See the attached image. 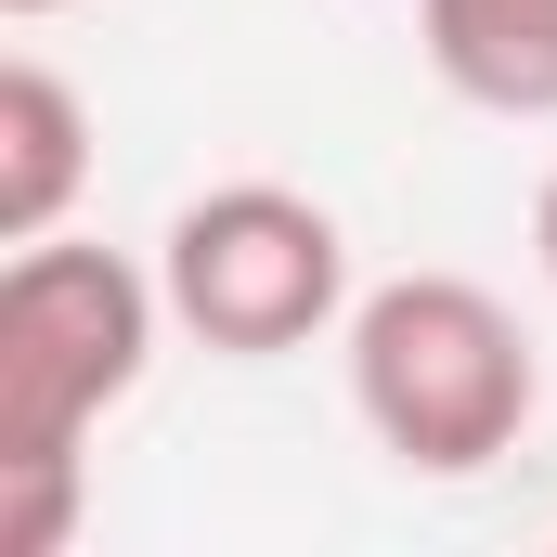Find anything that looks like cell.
I'll use <instances>...</instances> for the list:
<instances>
[{
	"mask_svg": "<svg viewBox=\"0 0 557 557\" xmlns=\"http://www.w3.org/2000/svg\"><path fill=\"white\" fill-rule=\"evenodd\" d=\"M156 285H169V324L195 350L273 363V350H311L324 324H350V234L298 182H208L169 221Z\"/></svg>",
	"mask_w": 557,
	"mask_h": 557,
	"instance_id": "cell-3",
	"label": "cell"
},
{
	"mask_svg": "<svg viewBox=\"0 0 557 557\" xmlns=\"http://www.w3.org/2000/svg\"><path fill=\"white\" fill-rule=\"evenodd\" d=\"M169 285L117 247H13L0 260V467H78L156 363Z\"/></svg>",
	"mask_w": 557,
	"mask_h": 557,
	"instance_id": "cell-2",
	"label": "cell"
},
{
	"mask_svg": "<svg viewBox=\"0 0 557 557\" xmlns=\"http://www.w3.org/2000/svg\"><path fill=\"white\" fill-rule=\"evenodd\" d=\"M0 13H26V26H39V13H65V0H0Z\"/></svg>",
	"mask_w": 557,
	"mask_h": 557,
	"instance_id": "cell-7",
	"label": "cell"
},
{
	"mask_svg": "<svg viewBox=\"0 0 557 557\" xmlns=\"http://www.w3.org/2000/svg\"><path fill=\"white\" fill-rule=\"evenodd\" d=\"M78 182H91V104H78V78L39 65V52H13L0 65V247L65 234Z\"/></svg>",
	"mask_w": 557,
	"mask_h": 557,
	"instance_id": "cell-4",
	"label": "cell"
},
{
	"mask_svg": "<svg viewBox=\"0 0 557 557\" xmlns=\"http://www.w3.org/2000/svg\"><path fill=\"white\" fill-rule=\"evenodd\" d=\"M350 403L376 428L389 467L416 480H480L493 454H519V428L545 403L532 337L493 285L467 273H389L350 298Z\"/></svg>",
	"mask_w": 557,
	"mask_h": 557,
	"instance_id": "cell-1",
	"label": "cell"
},
{
	"mask_svg": "<svg viewBox=\"0 0 557 557\" xmlns=\"http://www.w3.org/2000/svg\"><path fill=\"white\" fill-rule=\"evenodd\" d=\"M416 39L454 104L557 117V0H416Z\"/></svg>",
	"mask_w": 557,
	"mask_h": 557,
	"instance_id": "cell-5",
	"label": "cell"
},
{
	"mask_svg": "<svg viewBox=\"0 0 557 557\" xmlns=\"http://www.w3.org/2000/svg\"><path fill=\"white\" fill-rule=\"evenodd\" d=\"M532 247H545V273H557V169H545V195H532Z\"/></svg>",
	"mask_w": 557,
	"mask_h": 557,
	"instance_id": "cell-6",
	"label": "cell"
}]
</instances>
